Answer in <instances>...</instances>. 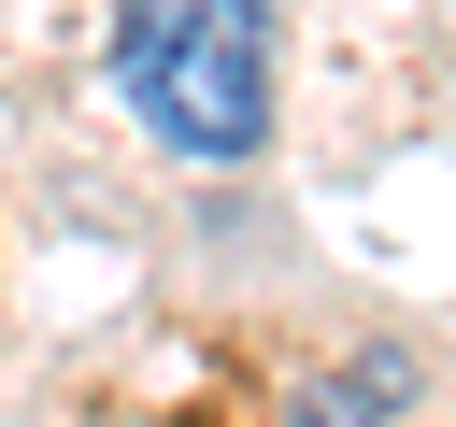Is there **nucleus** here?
I'll return each mask as SVG.
<instances>
[{
	"instance_id": "nucleus-1",
	"label": "nucleus",
	"mask_w": 456,
	"mask_h": 427,
	"mask_svg": "<svg viewBox=\"0 0 456 427\" xmlns=\"http://www.w3.org/2000/svg\"><path fill=\"white\" fill-rule=\"evenodd\" d=\"M114 71L142 128L200 171L271 142V14L256 0H114Z\"/></svg>"
},
{
	"instance_id": "nucleus-2",
	"label": "nucleus",
	"mask_w": 456,
	"mask_h": 427,
	"mask_svg": "<svg viewBox=\"0 0 456 427\" xmlns=\"http://www.w3.org/2000/svg\"><path fill=\"white\" fill-rule=\"evenodd\" d=\"M385 399H399V370L370 356V370H328V384H299V399H285V427H385Z\"/></svg>"
}]
</instances>
